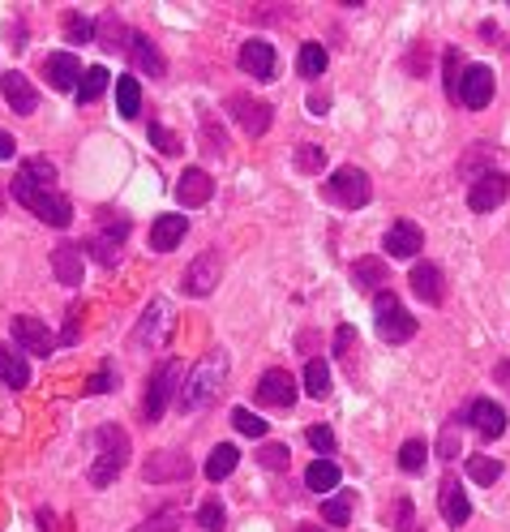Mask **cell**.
Returning a JSON list of instances; mask_svg holds the SVG:
<instances>
[{"mask_svg": "<svg viewBox=\"0 0 510 532\" xmlns=\"http://www.w3.org/2000/svg\"><path fill=\"white\" fill-rule=\"evenodd\" d=\"M334 356L348 361L356 370V327H339V331H334Z\"/></svg>", "mask_w": 510, "mask_h": 532, "instance_id": "45", "label": "cell"}, {"mask_svg": "<svg viewBox=\"0 0 510 532\" xmlns=\"http://www.w3.org/2000/svg\"><path fill=\"white\" fill-rule=\"evenodd\" d=\"M125 232H129V223H125V219H117V223L108 219V228H103L99 237L86 240L82 249L95 257V262H103V266H117V262H120V240H125Z\"/></svg>", "mask_w": 510, "mask_h": 532, "instance_id": "17", "label": "cell"}, {"mask_svg": "<svg viewBox=\"0 0 510 532\" xmlns=\"http://www.w3.org/2000/svg\"><path fill=\"white\" fill-rule=\"evenodd\" d=\"M386 254L391 257H416L420 249H425V232L416 228L412 219H394L391 228H386Z\"/></svg>", "mask_w": 510, "mask_h": 532, "instance_id": "16", "label": "cell"}, {"mask_svg": "<svg viewBox=\"0 0 510 532\" xmlns=\"http://www.w3.org/2000/svg\"><path fill=\"white\" fill-rule=\"evenodd\" d=\"M326 108H331L326 95H309V112H314V117H326Z\"/></svg>", "mask_w": 510, "mask_h": 532, "instance_id": "56", "label": "cell"}, {"mask_svg": "<svg viewBox=\"0 0 510 532\" xmlns=\"http://www.w3.org/2000/svg\"><path fill=\"white\" fill-rule=\"evenodd\" d=\"M108 82H112L108 78V69H103V65H91L78 82V103H95V99L108 91Z\"/></svg>", "mask_w": 510, "mask_h": 532, "instance_id": "35", "label": "cell"}, {"mask_svg": "<svg viewBox=\"0 0 510 532\" xmlns=\"http://www.w3.org/2000/svg\"><path fill=\"white\" fill-rule=\"evenodd\" d=\"M99 39H103V48H108V52H129V43L125 39H134V35H129V31H125V26H120L117 18H112V13H108V18L99 22Z\"/></svg>", "mask_w": 510, "mask_h": 532, "instance_id": "38", "label": "cell"}, {"mask_svg": "<svg viewBox=\"0 0 510 532\" xmlns=\"http://www.w3.org/2000/svg\"><path fill=\"white\" fill-rule=\"evenodd\" d=\"M112 387H117V370H112V365H103V370L91 378V387H86V391H91V395H103V391H112Z\"/></svg>", "mask_w": 510, "mask_h": 532, "instance_id": "52", "label": "cell"}, {"mask_svg": "<svg viewBox=\"0 0 510 532\" xmlns=\"http://www.w3.org/2000/svg\"><path fill=\"white\" fill-rule=\"evenodd\" d=\"M352 502H356V490H339L334 498L322 502V519H326V524H339V528H348V524H352Z\"/></svg>", "mask_w": 510, "mask_h": 532, "instance_id": "30", "label": "cell"}, {"mask_svg": "<svg viewBox=\"0 0 510 532\" xmlns=\"http://www.w3.org/2000/svg\"><path fill=\"white\" fill-rule=\"evenodd\" d=\"M185 228H189V219L185 215H159L155 223H151V249H155V254L177 249L180 240H185Z\"/></svg>", "mask_w": 510, "mask_h": 532, "instance_id": "24", "label": "cell"}, {"mask_svg": "<svg viewBox=\"0 0 510 532\" xmlns=\"http://www.w3.org/2000/svg\"><path fill=\"white\" fill-rule=\"evenodd\" d=\"M78 318H82V310L73 305V310H69V327H65V336H60V344H73V339H78Z\"/></svg>", "mask_w": 510, "mask_h": 532, "instance_id": "55", "label": "cell"}, {"mask_svg": "<svg viewBox=\"0 0 510 532\" xmlns=\"http://www.w3.org/2000/svg\"><path fill=\"white\" fill-rule=\"evenodd\" d=\"M326 168V151L314 146V142H300L296 146V172H305V177H317Z\"/></svg>", "mask_w": 510, "mask_h": 532, "instance_id": "37", "label": "cell"}, {"mask_svg": "<svg viewBox=\"0 0 510 532\" xmlns=\"http://www.w3.org/2000/svg\"><path fill=\"white\" fill-rule=\"evenodd\" d=\"M468 416V413H463ZM463 416L454 413L451 421H446V430H442V442H437V455H442V459H454V455H459V421H463Z\"/></svg>", "mask_w": 510, "mask_h": 532, "instance_id": "46", "label": "cell"}, {"mask_svg": "<svg viewBox=\"0 0 510 532\" xmlns=\"http://www.w3.org/2000/svg\"><path fill=\"white\" fill-rule=\"evenodd\" d=\"M0 382H9L13 391L30 382V365H26L22 348H0Z\"/></svg>", "mask_w": 510, "mask_h": 532, "instance_id": "28", "label": "cell"}, {"mask_svg": "<svg viewBox=\"0 0 510 532\" xmlns=\"http://www.w3.org/2000/svg\"><path fill=\"white\" fill-rule=\"evenodd\" d=\"M257 464L271 468V473H283V468L292 464V455H288V447H279V442H266V447L257 451Z\"/></svg>", "mask_w": 510, "mask_h": 532, "instance_id": "42", "label": "cell"}, {"mask_svg": "<svg viewBox=\"0 0 510 532\" xmlns=\"http://www.w3.org/2000/svg\"><path fill=\"white\" fill-rule=\"evenodd\" d=\"M82 257H86L82 245H56L52 249V271H56V279L65 288H78L82 283Z\"/></svg>", "mask_w": 510, "mask_h": 532, "instance_id": "25", "label": "cell"}, {"mask_svg": "<svg viewBox=\"0 0 510 532\" xmlns=\"http://www.w3.org/2000/svg\"><path fill=\"white\" fill-rule=\"evenodd\" d=\"M485 159H489V146H485V142H476V146H471V155L459 163V172H463V177H471V180H480V172H476V168H480Z\"/></svg>", "mask_w": 510, "mask_h": 532, "instance_id": "48", "label": "cell"}, {"mask_svg": "<svg viewBox=\"0 0 510 532\" xmlns=\"http://www.w3.org/2000/svg\"><path fill=\"white\" fill-rule=\"evenodd\" d=\"M309 447H314V451H322V455H331L334 451V434L331 430H326V425H309Z\"/></svg>", "mask_w": 510, "mask_h": 532, "instance_id": "50", "label": "cell"}, {"mask_svg": "<svg viewBox=\"0 0 510 532\" xmlns=\"http://www.w3.org/2000/svg\"><path fill=\"white\" fill-rule=\"evenodd\" d=\"M129 464V434L120 425H103L95 434V468H91V485H112Z\"/></svg>", "mask_w": 510, "mask_h": 532, "instance_id": "2", "label": "cell"}, {"mask_svg": "<svg viewBox=\"0 0 510 532\" xmlns=\"http://www.w3.org/2000/svg\"><path fill=\"white\" fill-rule=\"evenodd\" d=\"M0 86H4V103L18 112V117H30L35 108H39V91L30 86V78L26 74H18V69H9L4 78H0Z\"/></svg>", "mask_w": 510, "mask_h": 532, "instance_id": "19", "label": "cell"}, {"mask_svg": "<svg viewBox=\"0 0 510 532\" xmlns=\"http://www.w3.org/2000/svg\"><path fill=\"white\" fill-rule=\"evenodd\" d=\"M146 134H151V142H155L163 155H180V151H185V142H180L172 129H163L159 120H151V129H146Z\"/></svg>", "mask_w": 510, "mask_h": 532, "instance_id": "43", "label": "cell"}, {"mask_svg": "<svg viewBox=\"0 0 510 532\" xmlns=\"http://www.w3.org/2000/svg\"><path fill=\"white\" fill-rule=\"evenodd\" d=\"M425 459H429V451H425V442H420V438H412V442H403V447H399V468H403V473H420V468H425Z\"/></svg>", "mask_w": 510, "mask_h": 532, "instance_id": "41", "label": "cell"}, {"mask_svg": "<svg viewBox=\"0 0 510 532\" xmlns=\"http://www.w3.org/2000/svg\"><path fill=\"white\" fill-rule=\"evenodd\" d=\"M177 382H180V361L159 365L155 378H151V387H146V421H159V416L168 413V399L177 391Z\"/></svg>", "mask_w": 510, "mask_h": 532, "instance_id": "10", "label": "cell"}, {"mask_svg": "<svg viewBox=\"0 0 510 532\" xmlns=\"http://www.w3.org/2000/svg\"><path fill=\"white\" fill-rule=\"evenodd\" d=\"M197 524L206 532H223V524H228V511H223V502L219 498H206L202 507H197Z\"/></svg>", "mask_w": 510, "mask_h": 532, "instance_id": "40", "label": "cell"}, {"mask_svg": "<svg viewBox=\"0 0 510 532\" xmlns=\"http://www.w3.org/2000/svg\"><path fill=\"white\" fill-rule=\"evenodd\" d=\"M305 391L314 395V399H326V395H331V365H326V361H309V365H305Z\"/></svg>", "mask_w": 510, "mask_h": 532, "instance_id": "36", "label": "cell"}, {"mask_svg": "<svg viewBox=\"0 0 510 532\" xmlns=\"http://www.w3.org/2000/svg\"><path fill=\"white\" fill-rule=\"evenodd\" d=\"M240 69L257 82H271L275 78V48L266 39H249L240 43Z\"/></svg>", "mask_w": 510, "mask_h": 532, "instance_id": "18", "label": "cell"}, {"mask_svg": "<svg viewBox=\"0 0 510 532\" xmlns=\"http://www.w3.org/2000/svg\"><path fill=\"white\" fill-rule=\"evenodd\" d=\"M215 194V180L206 177V168H185L177 180V202L180 206H202V202H211Z\"/></svg>", "mask_w": 510, "mask_h": 532, "instance_id": "20", "label": "cell"}, {"mask_svg": "<svg viewBox=\"0 0 510 532\" xmlns=\"http://www.w3.org/2000/svg\"><path fill=\"white\" fill-rule=\"evenodd\" d=\"M373 318H377V336L386 344H408L416 336V318L399 305L394 292H377L373 296Z\"/></svg>", "mask_w": 510, "mask_h": 532, "instance_id": "4", "label": "cell"}, {"mask_svg": "<svg viewBox=\"0 0 510 532\" xmlns=\"http://www.w3.org/2000/svg\"><path fill=\"white\" fill-rule=\"evenodd\" d=\"M129 57L138 60V69H146L151 78H163V74H168V60H163V52H159L146 35H134V39H129Z\"/></svg>", "mask_w": 510, "mask_h": 532, "instance_id": "26", "label": "cell"}, {"mask_svg": "<svg viewBox=\"0 0 510 532\" xmlns=\"http://www.w3.org/2000/svg\"><path fill=\"white\" fill-rule=\"evenodd\" d=\"M489 99H493V69L489 65H468L463 82H459V103L471 108V112H480Z\"/></svg>", "mask_w": 510, "mask_h": 532, "instance_id": "13", "label": "cell"}, {"mask_svg": "<svg viewBox=\"0 0 510 532\" xmlns=\"http://www.w3.org/2000/svg\"><path fill=\"white\" fill-rule=\"evenodd\" d=\"M13 151H18V146H13V138L0 129V159H13Z\"/></svg>", "mask_w": 510, "mask_h": 532, "instance_id": "57", "label": "cell"}, {"mask_svg": "<svg viewBox=\"0 0 510 532\" xmlns=\"http://www.w3.org/2000/svg\"><path fill=\"white\" fill-rule=\"evenodd\" d=\"M18 177L30 180V185H39V189H52V180H56V163H52V159H43V155H35V159H26V163H22Z\"/></svg>", "mask_w": 510, "mask_h": 532, "instance_id": "34", "label": "cell"}, {"mask_svg": "<svg viewBox=\"0 0 510 532\" xmlns=\"http://www.w3.org/2000/svg\"><path fill=\"white\" fill-rule=\"evenodd\" d=\"M386 279H391V271H386V262H382V257H360V262L352 266V283L360 288V292L377 296V288H382Z\"/></svg>", "mask_w": 510, "mask_h": 532, "instance_id": "27", "label": "cell"}, {"mask_svg": "<svg viewBox=\"0 0 510 532\" xmlns=\"http://www.w3.org/2000/svg\"><path fill=\"white\" fill-rule=\"evenodd\" d=\"M9 331H13V344H18L22 353H35V356H52L60 344V339L48 331V322H39V318H30V314H18L9 322Z\"/></svg>", "mask_w": 510, "mask_h": 532, "instance_id": "7", "label": "cell"}, {"mask_svg": "<svg viewBox=\"0 0 510 532\" xmlns=\"http://www.w3.org/2000/svg\"><path fill=\"white\" fill-rule=\"evenodd\" d=\"M13 202L22 206H30L43 223H52V228H69L73 223V202L56 189H39V185H30V180H13Z\"/></svg>", "mask_w": 510, "mask_h": 532, "instance_id": "3", "label": "cell"}, {"mask_svg": "<svg viewBox=\"0 0 510 532\" xmlns=\"http://www.w3.org/2000/svg\"><path fill=\"white\" fill-rule=\"evenodd\" d=\"M228 112H232V120L249 134V138H262V134L271 129V103H262V99L232 95L228 99Z\"/></svg>", "mask_w": 510, "mask_h": 532, "instance_id": "11", "label": "cell"}, {"mask_svg": "<svg viewBox=\"0 0 510 532\" xmlns=\"http://www.w3.org/2000/svg\"><path fill=\"white\" fill-rule=\"evenodd\" d=\"M82 60L73 52H52V57H43V78L52 82V91H73L82 82Z\"/></svg>", "mask_w": 510, "mask_h": 532, "instance_id": "15", "label": "cell"}, {"mask_svg": "<svg viewBox=\"0 0 510 532\" xmlns=\"http://www.w3.org/2000/svg\"><path fill=\"white\" fill-rule=\"evenodd\" d=\"M232 425H236V430H240L245 438H262V434H266V421H262L257 413H249V408H236V413H232Z\"/></svg>", "mask_w": 510, "mask_h": 532, "instance_id": "44", "label": "cell"}, {"mask_svg": "<svg viewBox=\"0 0 510 532\" xmlns=\"http://www.w3.org/2000/svg\"><path fill=\"white\" fill-rule=\"evenodd\" d=\"M305 485L314 493H331L339 485V464L334 459H314L309 468H305Z\"/></svg>", "mask_w": 510, "mask_h": 532, "instance_id": "29", "label": "cell"}, {"mask_svg": "<svg viewBox=\"0 0 510 532\" xmlns=\"http://www.w3.org/2000/svg\"><path fill=\"white\" fill-rule=\"evenodd\" d=\"M172 327H177L172 305H168V301H151L138 322V331H134V348H146V344H151V348H163L168 336H172Z\"/></svg>", "mask_w": 510, "mask_h": 532, "instance_id": "6", "label": "cell"}, {"mask_svg": "<svg viewBox=\"0 0 510 532\" xmlns=\"http://www.w3.org/2000/svg\"><path fill=\"white\" fill-rule=\"evenodd\" d=\"M177 519H180L177 507H163V511L151 515V519H146L138 532H177Z\"/></svg>", "mask_w": 510, "mask_h": 532, "instance_id": "47", "label": "cell"}, {"mask_svg": "<svg viewBox=\"0 0 510 532\" xmlns=\"http://www.w3.org/2000/svg\"><path fill=\"white\" fill-rule=\"evenodd\" d=\"M257 399L266 408H292L296 404V378L288 370H266L257 382Z\"/></svg>", "mask_w": 510, "mask_h": 532, "instance_id": "14", "label": "cell"}, {"mask_svg": "<svg viewBox=\"0 0 510 532\" xmlns=\"http://www.w3.org/2000/svg\"><path fill=\"white\" fill-rule=\"evenodd\" d=\"M117 112L120 117H138L142 112V86H138V78H117Z\"/></svg>", "mask_w": 510, "mask_h": 532, "instance_id": "32", "label": "cell"}, {"mask_svg": "<svg viewBox=\"0 0 510 532\" xmlns=\"http://www.w3.org/2000/svg\"><path fill=\"white\" fill-rule=\"evenodd\" d=\"M437 507H442V519H446L451 528H459V524H468V515H471L468 493L459 490V481H454V476H446V481H442V493H437Z\"/></svg>", "mask_w": 510, "mask_h": 532, "instance_id": "23", "label": "cell"}, {"mask_svg": "<svg viewBox=\"0 0 510 532\" xmlns=\"http://www.w3.org/2000/svg\"><path fill=\"white\" fill-rule=\"evenodd\" d=\"M412 292L425 301V305H442L446 301V279L433 262H416L412 266Z\"/></svg>", "mask_w": 510, "mask_h": 532, "instance_id": "21", "label": "cell"}, {"mask_svg": "<svg viewBox=\"0 0 510 532\" xmlns=\"http://www.w3.org/2000/svg\"><path fill=\"white\" fill-rule=\"evenodd\" d=\"M468 421L476 425V434L489 438V442H493V438L506 434V413H502V408H497L493 399H476V404L468 408Z\"/></svg>", "mask_w": 510, "mask_h": 532, "instance_id": "22", "label": "cell"}, {"mask_svg": "<svg viewBox=\"0 0 510 532\" xmlns=\"http://www.w3.org/2000/svg\"><path fill=\"white\" fill-rule=\"evenodd\" d=\"M189 473H194V464H189V455H180V451H155L146 459V468H142V476H146L151 485L189 481Z\"/></svg>", "mask_w": 510, "mask_h": 532, "instance_id": "12", "label": "cell"}, {"mask_svg": "<svg viewBox=\"0 0 510 532\" xmlns=\"http://www.w3.org/2000/svg\"><path fill=\"white\" fill-rule=\"evenodd\" d=\"M468 476L476 481V485H493V481L502 476V464L489 459V455H471V459H468Z\"/></svg>", "mask_w": 510, "mask_h": 532, "instance_id": "39", "label": "cell"}, {"mask_svg": "<svg viewBox=\"0 0 510 532\" xmlns=\"http://www.w3.org/2000/svg\"><path fill=\"white\" fill-rule=\"evenodd\" d=\"M223 378H228V353H223V348H211V353L197 361L194 374L185 378V387H180V408H185V413L206 408V404L219 395Z\"/></svg>", "mask_w": 510, "mask_h": 532, "instance_id": "1", "label": "cell"}, {"mask_svg": "<svg viewBox=\"0 0 510 532\" xmlns=\"http://www.w3.org/2000/svg\"><path fill=\"white\" fill-rule=\"evenodd\" d=\"M322 194L331 197L334 206H343V211H356V206H365L373 197V185H369V172H360V168H339L326 185H322Z\"/></svg>", "mask_w": 510, "mask_h": 532, "instance_id": "5", "label": "cell"}, {"mask_svg": "<svg viewBox=\"0 0 510 532\" xmlns=\"http://www.w3.org/2000/svg\"><path fill=\"white\" fill-rule=\"evenodd\" d=\"M326 65H331V57H326V48H322V43H300V57H296L300 78H322V74H326Z\"/></svg>", "mask_w": 510, "mask_h": 532, "instance_id": "31", "label": "cell"}, {"mask_svg": "<svg viewBox=\"0 0 510 532\" xmlns=\"http://www.w3.org/2000/svg\"><path fill=\"white\" fill-rule=\"evenodd\" d=\"M386 519H394V528L403 532L408 524H412V502H408V498H399V502H394V515H386Z\"/></svg>", "mask_w": 510, "mask_h": 532, "instance_id": "53", "label": "cell"}, {"mask_svg": "<svg viewBox=\"0 0 510 532\" xmlns=\"http://www.w3.org/2000/svg\"><path fill=\"white\" fill-rule=\"evenodd\" d=\"M236 459H240V451H236L232 442H219L215 451H211V459H206V476H211V481H223V476H232Z\"/></svg>", "mask_w": 510, "mask_h": 532, "instance_id": "33", "label": "cell"}, {"mask_svg": "<svg viewBox=\"0 0 510 532\" xmlns=\"http://www.w3.org/2000/svg\"><path fill=\"white\" fill-rule=\"evenodd\" d=\"M65 35H69L73 43H86L91 35H95V26H91L86 18H78V13H69V22H65Z\"/></svg>", "mask_w": 510, "mask_h": 532, "instance_id": "49", "label": "cell"}, {"mask_svg": "<svg viewBox=\"0 0 510 532\" xmlns=\"http://www.w3.org/2000/svg\"><path fill=\"white\" fill-rule=\"evenodd\" d=\"M202 138H206V151H211V155H223V151H228V138H223V134H215L211 125L202 129Z\"/></svg>", "mask_w": 510, "mask_h": 532, "instance_id": "54", "label": "cell"}, {"mask_svg": "<svg viewBox=\"0 0 510 532\" xmlns=\"http://www.w3.org/2000/svg\"><path fill=\"white\" fill-rule=\"evenodd\" d=\"M506 194H510V177H506V172H485L480 180H471L468 206L476 211V215H489V211H497V206L506 202Z\"/></svg>", "mask_w": 510, "mask_h": 532, "instance_id": "8", "label": "cell"}, {"mask_svg": "<svg viewBox=\"0 0 510 532\" xmlns=\"http://www.w3.org/2000/svg\"><path fill=\"white\" fill-rule=\"evenodd\" d=\"M296 532H322V528H317V524H300V528H296Z\"/></svg>", "mask_w": 510, "mask_h": 532, "instance_id": "58", "label": "cell"}, {"mask_svg": "<svg viewBox=\"0 0 510 532\" xmlns=\"http://www.w3.org/2000/svg\"><path fill=\"white\" fill-rule=\"evenodd\" d=\"M459 82H463V74H459V52H446V95L459 103Z\"/></svg>", "mask_w": 510, "mask_h": 532, "instance_id": "51", "label": "cell"}, {"mask_svg": "<svg viewBox=\"0 0 510 532\" xmlns=\"http://www.w3.org/2000/svg\"><path fill=\"white\" fill-rule=\"evenodd\" d=\"M219 275H223V262H219L215 249H206V254H197L194 262L185 266V279H180V283H185V292L189 296H211Z\"/></svg>", "mask_w": 510, "mask_h": 532, "instance_id": "9", "label": "cell"}]
</instances>
